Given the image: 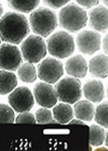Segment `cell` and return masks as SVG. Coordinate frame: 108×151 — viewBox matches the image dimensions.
<instances>
[{
	"instance_id": "cell-1",
	"label": "cell",
	"mask_w": 108,
	"mask_h": 151,
	"mask_svg": "<svg viewBox=\"0 0 108 151\" xmlns=\"http://www.w3.org/2000/svg\"><path fill=\"white\" fill-rule=\"evenodd\" d=\"M31 25L24 14L7 12L0 17V36L9 44H21L29 35Z\"/></svg>"
},
{
	"instance_id": "cell-2",
	"label": "cell",
	"mask_w": 108,
	"mask_h": 151,
	"mask_svg": "<svg viewBox=\"0 0 108 151\" xmlns=\"http://www.w3.org/2000/svg\"><path fill=\"white\" fill-rule=\"evenodd\" d=\"M58 22L62 27L70 33L83 29L88 23V14L85 9L75 4H67L58 13Z\"/></svg>"
},
{
	"instance_id": "cell-3",
	"label": "cell",
	"mask_w": 108,
	"mask_h": 151,
	"mask_svg": "<svg viewBox=\"0 0 108 151\" xmlns=\"http://www.w3.org/2000/svg\"><path fill=\"white\" fill-rule=\"evenodd\" d=\"M58 15L51 9L39 8L31 12L29 17V25L34 34L41 37L50 36L58 27Z\"/></svg>"
},
{
	"instance_id": "cell-4",
	"label": "cell",
	"mask_w": 108,
	"mask_h": 151,
	"mask_svg": "<svg viewBox=\"0 0 108 151\" xmlns=\"http://www.w3.org/2000/svg\"><path fill=\"white\" fill-rule=\"evenodd\" d=\"M75 40L67 32L58 31L52 34L47 40L48 52L56 59H66L75 52Z\"/></svg>"
},
{
	"instance_id": "cell-5",
	"label": "cell",
	"mask_w": 108,
	"mask_h": 151,
	"mask_svg": "<svg viewBox=\"0 0 108 151\" xmlns=\"http://www.w3.org/2000/svg\"><path fill=\"white\" fill-rule=\"evenodd\" d=\"M21 52L26 62L39 63L48 53L47 42L39 35H31L22 41Z\"/></svg>"
},
{
	"instance_id": "cell-6",
	"label": "cell",
	"mask_w": 108,
	"mask_h": 151,
	"mask_svg": "<svg viewBox=\"0 0 108 151\" xmlns=\"http://www.w3.org/2000/svg\"><path fill=\"white\" fill-rule=\"evenodd\" d=\"M54 89L58 99L68 104H74L82 97V85L80 79L71 76L56 82Z\"/></svg>"
},
{
	"instance_id": "cell-7",
	"label": "cell",
	"mask_w": 108,
	"mask_h": 151,
	"mask_svg": "<svg viewBox=\"0 0 108 151\" xmlns=\"http://www.w3.org/2000/svg\"><path fill=\"white\" fill-rule=\"evenodd\" d=\"M64 74V65L56 58L42 59L37 68V76L42 82L48 84H55Z\"/></svg>"
},
{
	"instance_id": "cell-8",
	"label": "cell",
	"mask_w": 108,
	"mask_h": 151,
	"mask_svg": "<svg viewBox=\"0 0 108 151\" xmlns=\"http://www.w3.org/2000/svg\"><path fill=\"white\" fill-rule=\"evenodd\" d=\"M8 102L15 112L31 111L35 104V98L31 90L27 87H16L8 97Z\"/></svg>"
},
{
	"instance_id": "cell-9",
	"label": "cell",
	"mask_w": 108,
	"mask_h": 151,
	"mask_svg": "<svg viewBox=\"0 0 108 151\" xmlns=\"http://www.w3.org/2000/svg\"><path fill=\"white\" fill-rule=\"evenodd\" d=\"M22 52L13 44L0 45V69L6 71H16L22 64Z\"/></svg>"
},
{
	"instance_id": "cell-10",
	"label": "cell",
	"mask_w": 108,
	"mask_h": 151,
	"mask_svg": "<svg viewBox=\"0 0 108 151\" xmlns=\"http://www.w3.org/2000/svg\"><path fill=\"white\" fill-rule=\"evenodd\" d=\"M77 45L79 51L83 55H92L97 52L102 47L101 35L95 31H82L77 36Z\"/></svg>"
},
{
	"instance_id": "cell-11",
	"label": "cell",
	"mask_w": 108,
	"mask_h": 151,
	"mask_svg": "<svg viewBox=\"0 0 108 151\" xmlns=\"http://www.w3.org/2000/svg\"><path fill=\"white\" fill-rule=\"evenodd\" d=\"M34 98L37 104L43 108H52L58 103V96L51 84L41 82L36 84L34 88Z\"/></svg>"
},
{
	"instance_id": "cell-12",
	"label": "cell",
	"mask_w": 108,
	"mask_h": 151,
	"mask_svg": "<svg viewBox=\"0 0 108 151\" xmlns=\"http://www.w3.org/2000/svg\"><path fill=\"white\" fill-rule=\"evenodd\" d=\"M88 22L90 27L97 33H104L108 28V10L107 7L96 6L89 12Z\"/></svg>"
},
{
	"instance_id": "cell-13",
	"label": "cell",
	"mask_w": 108,
	"mask_h": 151,
	"mask_svg": "<svg viewBox=\"0 0 108 151\" xmlns=\"http://www.w3.org/2000/svg\"><path fill=\"white\" fill-rule=\"evenodd\" d=\"M65 71L68 75L76 78H82L88 73V63L80 55H74L68 59L65 63Z\"/></svg>"
},
{
	"instance_id": "cell-14",
	"label": "cell",
	"mask_w": 108,
	"mask_h": 151,
	"mask_svg": "<svg viewBox=\"0 0 108 151\" xmlns=\"http://www.w3.org/2000/svg\"><path fill=\"white\" fill-rule=\"evenodd\" d=\"M82 95L85 99L93 103L103 101L105 96V88L101 81L98 79H90L82 87Z\"/></svg>"
},
{
	"instance_id": "cell-15",
	"label": "cell",
	"mask_w": 108,
	"mask_h": 151,
	"mask_svg": "<svg viewBox=\"0 0 108 151\" xmlns=\"http://www.w3.org/2000/svg\"><path fill=\"white\" fill-rule=\"evenodd\" d=\"M88 71L97 78H106L108 75V58L107 55H97L90 60Z\"/></svg>"
},
{
	"instance_id": "cell-16",
	"label": "cell",
	"mask_w": 108,
	"mask_h": 151,
	"mask_svg": "<svg viewBox=\"0 0 108 151\" xmlns=\"http://www.w3.org/2000/svg\"><path fill=\"white\" fill-rule=\"evenodd\" d=\"M74 115L79 120L83 122H91L94 117L95 106L93 102L89 100H78L77 102L74 103Z\"/></svg>"
},
{
	"instance_id": "cell-17",
	"label": "cell",
	"mask_w": 108,
	"mask_h": 151,
	"mask_svg": "<svg viewBox=\"0 0 108 151\" xmlns=\"http://www.w3.org/2000/svg\"><path fill=\"white\" fill-rule=\"evenodd\" d=\"M54 120L56 121V123L60 124H68V122L74 117V110L68 103H56L53 106L52 110Z\"/></svg>"
},
{
	"instance_id": "cell-18",
	"label": "cell",
	"mask_w": 108,
	"mask_h": 151,
	"mask_svg": "<svg viewBox=\"0 0 108 151\" xmlns=\"http://www.w3.org/2000/svg\"><path fill=\"white\" fill-rule=\"evenodd\" d=\"M17 87V77L11 71H0V95L10 93Z\"/></svg>"
},
{
	"instance_id": "cell-19",
	"label": "cell",
	"mask_w": 108,
	"mask_h": 151,
	"mask_svg": "<svg viewBox=\"0 0 108 151\" xmlns=\"http://www.w3.org/2000/svg\"><path fill=\"white\" fill-rule=\"evenodd\" d=\"M11 9L20 13H29L40 4V0H7Z\"/></svg>"
},
{
	"instance_id": "cell-20",
	"label": "cell",
	"mask_w": 108,
	"mask_h": 151,
	"mask_svg": "<svg viewBox=\"0 0 108 151\" xmlns=\"http://www.w3.org/2000/svg\"><path fill=\"white\" fill-rule=\"evenodd\" d=\"M17 76L23 83L31 84L37 79V69L33 63L25 62L17 69Z\"/></svg>"
},
{
	"instance_id": "cell-21",
	"label": "cell",
	"mask_w": 108,
	"mask_h": 151,
	"mask_svg": "<svg viewBox=\"0 0 108 151\" xmlns=\"http://www.w3.org/2000/svg\"><path fill=\"white\" fill-rule=\"evenodd\" d=\"M106 129L98 124H93L90 126V146L91 147H99L104 144Z\"/></svg>"
},
{
	"instance_id": "cell-22",
	"label": "cell",
	"mask_w": 108,
	"mask_h": 151,
	"mask_svg": "<svg viewBox=\"0 0 108 151\" xmlns=\"http://www.w3.org/2000/svg\"><path fill=\"white\" fill-rule=\"evenodd\" d=\"M108 103L107 101L101 103L96 106L94 111V117L96 124L104 127L105 129H107L108 127Z\"/></svg>"
},
{
	"instance_id": "cell-23",
	"label": "cell",
	"mask_w": 108,
	"mask_h": 151,
	"mask_svg": "<svg viewBox=\"0 0 108 151\" xmlns=\"http://www.w3.org/2000/svg\"><path fill=\"white\" fill-rule=\"evenodd\" d=\"M15 111L11 108L10 104L0 103V123L12 124L15 123Z\"/></svg>"
},
{
	"instance_id": "cell-24",
	"label": "cell",
	"mask_w": 108,
	"mask_h": 151,
	"mask_svg": "<svg viewBox=\"0 0 108 151\" xmlns=\"http://www.w3.org/2000/svg\"><path fill=\"white\" fill-rule=\"evenodd\" d=\"M35 119H36V122L39 124L56 123V121L54 120L53 114L49 110V108H43V106H41L40 109H38V110L36 111Z\"/></svg>"
},
{
	"instance_id": "cell-25",
	"label": "cell",
	"mask_w": 108,
	"mask_h": 151,
	"mask_svg": "<svg viewBox=\"0 0 108 151\" xmlns=\"http://www.w3.org/2000/svg\"><path fill=\"white\" fill-rule=\"evenodd\" d=\"M15 123L17 124H35L36 119H35L34 114L29 113V111L26 112H21V114L17 115V117H15Z\"/></svg>"
},
{
	"instance_id": "cell-26",
	"label": "cell",
	"mask_w": 108,
	"mask_h": 151,
	"mask_svg": "<svg viewBox=\"0 0 108 151\" xmlns=\"http://www.w3.org/2000/svg\"><path fill=\"white\" fill-rule=\"evenodd\" d=\"M70 0H43L44 4H47L48 7L52 8V9H60L63 8L64 6L69 2Z\"/></svg>"
},
{
	"instance_id": "cell-27",
	"label": "cell",
	"mask_w": 108,
	"mask_h": 151,
	"mask_svg": "<svg viewBox=\"0 0 108 151\" xmlns=\"http://www.w3.org/2000/svg\"><path fill=\"white\" fill-rule=\"evenodd\" d=\"M79 6L83 8H87V9H91V8L96 7L99 2V0H76Z\"/></svg>"
},
{
	"instance_id": "cell-28",
	"label": "cell",
	"mask_w": 108,
	"mask_h": 151,
	"mask_svg": "<svg viewBox=\"0 0 108 151\" xmlns=\"http://www.w3.org/2000/svg\"><path fill=\"white\" fill-rule=\"evenodd\" d=\"M69 125H85V123L83 121L79 120V119H71L69 122H68Z\"/></svg>"
},
{
	"instance_id": "cell-29",
	"label": "cell",
	"mask_w": 108,
	"mask_h": 151,
	"mask_svg": "<svg viewBox=\"0 0 108 151\" xmlns=\"http://www.w3.org/2000/svg\"><path fill=\"white\" fill-rule=\"evenodd\" d=\"M107 40H108V38H107V36H105L104 37V40H103V45H101V46H103V50H104V53L105 55H107Z\"/></svg>"
},
{
	"instance_id": "cell-30",
	"label": "cell",
	"mask_w": 108,
	"mask_h": 151,
	"mask_svg": "<svg viewBox=\"0 0 108 151\" xmlns=\"http://www.w3.org/2000/svg\"><path fill=\"white\" fill-rule=\"evenodd\" d=\"M2 14H4V7H2V4H0V17H2Z\"/></svg>"
},
{
	"instance_id": "cell-31",
	"label": "cell",
	"mask_w": 108,
	"mask_h": 151,
	"mask_svg": "<svg viewBox=\"0 0 108 151\" xmlns=\"http://www.w3.org/2000/svg\"><path fill=\"white\" fill-rule=\"evenodd\" d=\"M95 150H104V151H106L107 150V147H101V148H96Z\"/></svg>"
},
{
	"instance_id": "cell-32",
	"label": "cell",
	"mask_w": 108,
	"mask_h": 151,
	"mask_svg": "<svg viewBox=\"0 0 108 151\" xmlns=\"http://www.w3.org/2000/svg\"><path fill=\"white\" fill-rule=\"evenodd\" d=\"M103 2H104V4H105V7H107V4H108V0H102Z\"/></svg>"
},
{
	"instance_id": "cell-33",
	"label": "cell",
	"mask_w": 108,
	"mask_h": 151,
	"mask_svg": "<svg viewBox=\"0 0 108 151\" xmlns=\"http://www.w3.org/2000/svg\"><path fill=\"white\" fill-rule=\"evenodd\" d=\"M1 41H2V39H1V36H0V44H1Z\"/></svg>"
}]
</instances>
